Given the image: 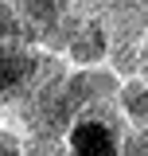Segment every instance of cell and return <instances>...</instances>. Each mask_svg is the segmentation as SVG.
<instances>
[{"label": "cell", "mask_w": 148, "mask_h": 156, "mask_svg": "<svg viewBox=\"0 0 148 156\" xmlns=\"http://www.w3.org/2000/svg\"><path fill=\"white\" fill-rule=\"evenodd\" d=\"M74 152L78 156H113L117 148H113L109 133L90 121V125H78V133H74Z\"/></svg>", "instance_id": "1"}]
</instances>
